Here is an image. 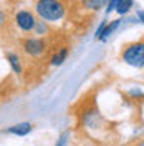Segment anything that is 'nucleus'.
<instances>
[{
	"label": "nucleus",
	"mask_w": 144,
	"mask_h": 146,
	"mask_svg": "<svg viewBox=\"0 0 144 146\" xmlns=\"http://www.w3.org/2000/svg\"><path fill=\"white\" fill-rule=\"evenodd\" d=\"M35 13L46 23L60 22L66 15V5L63 0H36Z\"/></svg>",
	"instance_id": "obj_1"
},
{
	"label": "nucleus",
	"mask_w": 144,
	"mask_h": 146,
	"mask_svg": "<svg viewBox=\"0 0 144 146\" xmlns=\"http://www.w3.org/2000/svg\"><path fill=\"white\" fill-rule=\"evenodd\" d=\"M123 60L131 66L136 68H143L144 65V43L143 42H136L131 45H126L123 50Z\"/></svg>",
	"instance_id": "obj_2"
},
{
	"label": "nucleus",
	"mask_w": 144,
	"mask_h": 146,
	"mask_svg": "<svg viewBox=\"0 0 144 146\" xmlns=\"http://www.w3.org/2000/svg\"><path fill=\"white\" fill-rule=\"evenodd\" d=\"M23 50L25 53L30 55V56H42V55L46 52V42L40 36H35V38H27L23 42Z\"/></svg>",
	"instance_id": "obj_3"
},
{
	"label": "nucleus",
	"mask_w": 144,
	"mask_h": 146,
	"mask_svg": "<svg viewBox=\"0 0 144 146\" xmlns=\"http://www.w3.org/2000/svg\"><path fill=\"white\" fill-rule=\"evenodd\" d=\"M15 23L22 32H33V27L36 23V18L28 10H18L15 13Z\"/></svg>",
	"instance_id": "obj_4"
},
{
	"label": "nucleus",
	"mask_w": 144,
	"mask_h": 146,
	"mask_svg": "<svg viewBox=\"0 0 144 146\" xmlns=\"http://www.w3.org/2000/svg\"><path fill=\"white\" fill-rule=\"evenodd\" d=\"M33 125L32 123H18V125H13L7 129V133L10 135H17V136H27L28 133L32 131Z\"/></svg>",
	"instance_id": "obj_5"
},
{
	"label": "nucleus",
	"mask_w": 144,
	"mask_h": 146,
	"mask_svg": "<svg viewBox=\"0 0 144 146\" xmlns=\"http://www.w3.org/2000/svg\"><path fill=\"white\" fill-rule=\"evenodd\" d=\"M119 23H121V18H118V20H113L111 23H106V25H104V28H103V32L99 33V36L96 38V40H101V42H104V40H106V38L111 35V33H114V30L119 27Z\"/></svg>",
	"instance_id": "obj_6"
},
{
	"label": "nucleus",
	"mask_w": 144,
	"mask_h": 146,
	"mask_svg": "<svg viewBox=\"0 0 144 146\" xmlns=\"http://www.w3.org/2000/svg\"><path fill=\"white\" fill-rule=\"evenodd\" d=\"M5 56H7V60H9V63H10V66H12L13 73L20 75L22 70H23V68H22V62H20V56H18L17 53H13V52H9Z\"/></svg>",
	"instance_id": "obj_7"
},
{
	"label": "nucleus",
	"mask_w": 144,
	"mask_h": 146,
	"mask_svg": "<svg viewBox=\"0 0 144 146\" xmlns=\"http://www.w3.org/2000/svg\"><path fill=\"white\" fill-rule=\"evenodd\" d=\"M81 3L88 10H99L108 3V0H81Z\"/></svg>",
	"instance_id": "obj_8"
},
{
	"label": "nucleus",
	"mask_w": 144,
	"mask_h": 146,
	"mask_svg": "<svg viewBox=\"0 0 144 146\" xmlns=\"http://www.w3.org/2000/svg\"><path fill=\"white\" fill-rule=\"evenodd\" d=\"M68 53H70V50L65 46V48H61L60 52H56V53L53 55V58H52V65L53 66H58V65H61L68 58Z\"/></svg>",
	"instance_id": "obj_9"
},
{
	"label": "nucleus",
	"mask_w": 144,
	"mask_h": 146,
	"mask_svg": "<svg viewBox=\"0 0 144 146\" xmlns=\"http://www.w3.org/2000/svg\"><path fill=\"white\" fill-rule=\"evenodd\" d=\"M133 5H134V2H133V0H121V2L116 5V9H114V10H116L119 15H124V13H127V12L131 10Z\"/></svg>",
	"instance_id": "obj_10"
},
{
	"label": "nucleus",
	"mask_w": 144,
	"mask_h": 146,
	"mask_svg": "<svg viewBox=\"0 0 144 146\" xmlns=\"http://www.w3.org/2000/svg\"><path fill=\"white\" fill-rule=\"evenodd\" d=\"M33 33L38 36H43L48 33V23L46 22H43V20H36L35 27H33Z\"/></svg>",
	"instance_id": "obj_11"
},
{
	"label": "nucleus",
	"mask_w": 144,
	"mask_h": 146,
	"mask_svg": "<svg viewBox=\"0 0 144 146\" xmlns=\"http://www.w3.org/2000/svg\"><path fill=\"white\" fill-rule=\"evenodd\" d=\"M119 2H121V0H108V3H106V5H108V9H106V13H111L113 10L116 9V5L119 3Z\"/></svg>",
	"instance_id": "obj_12"
},
{
	"label": "nucleus",
	"mask_w": 144,
	"mask_h": 146,
	"mask_svg": "<svg viewBox=\"0 0 144 146\" xmlns=\"http://www.w3.org/2000/svg\"><path fill=\"white\" fill-rule=\"evenodd\" d=\"M5 25H7V13L0 9V30H3Z\"/></svg>",
	"instance_id": "obj_13"
},
{
	"label": "nucleus",
	"mask_w": 144,
	"mask_h": 146,
	"mask_svg": "<svg viewBox=\"0 0 144 146\" xmlns=\"http://www.w3.org/2000/svg\"><path fill=\"white\" fill-rule=\"evenodd\" d=\"M106 23H108L106 20H104V22H101V25H99V28H98V30H96V38H98V36H99V33L103 32V28H104V25H106Z\"/></svg>",
	"instance_id": "obj_14"
},
{
	"label": "nucleus",
	"mask_w": 144,
	"mask_h": 146,
	"mask_svg": "<svg viewBox=\"0 0 144 146\" xmlns=\"http://www.w3.org/2000/svg\"><path fill=\"white\" fill-rule=\"evenodd\" d=\"M65 143H66V135H63V136L58 139V143H56V146H65Z\"/></svg>",
	"instance_id": "obj_15"
},
{
	"label": "nucleus",
	"mask_w": 144,
	"mask_h": 146,
	"mask_svg": "<svg viewBox=\"0 0 144 146\" xmlns=\"http://www.w3.org/2000/svg\"><path fill=\"white\" fill-rule=\"evenodd\" d=\"M137 17H139V22H143V10L137 12Z\"/></svg>",
	"instance_id": "obj_16"
}]
</instances>
